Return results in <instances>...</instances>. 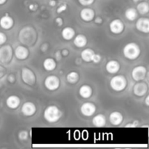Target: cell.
Here are the masks:
<instances>
[{
	"mask_svg": "<svg viewBox=\"0 0 149 149\" xmlns=\"http://www.w3.org/2000/svg\"><path fill=\"white\" fill-rule=\"evenodd\" d=\"M106 122V117L102 113H99V114L96 115L93 119V124L94 125V126L97 127H102L105 126Z\"/></svg>",
	"mask_w": 149,
	"mask_h": 149,
	"instance_id": "obj_21",
	"label": "cell"
},
{
	"mask_svg": "<svg viewBox=\"0 0 149 149\" xmlns=\"http://www.w3.org/2000/svg\"><path fill=\"white\" fill-rule=\"evenodd\" d=\"M146 103L147 106H149V96H147L146 98Z\"/></svg>",
	"mask_w": 149,
	"mask_h": 149,
	"instance_id": "obj_37",
	"label": "cell"
},
{
	"mask_svg": "<svg viewBox=\"0 0 149 149\" xmlns=\"http://www.w3.org/2000/svg\"><path fill=\"white\" fill-rule=\"evenodd\" d=\"M110 85L114 91L121 92L127 87V81L125 76L116 75L112 77L110 81Z\"/></svg>",
	"mask_w": 149,
	"mask_h": 149,
	"instance_id": "obj_3",
	"label": "cell"
},
{
	"mask_svg": "<svg viewBox=\"0 0 149 149\" xmlns=\"http://www.w3.org/2000/svg\"><path fill=\"white\" fill-rule=\"evenodd\" d=\"M13 57V49L8 45H4L0 48V61L3 63H9Z\"/></svg>",
	"mask_w": 149,
	"mask_h": 149,
	"instance_id": "obj_5",
	"label": "cell"
},
{
	"mask_svg": "<svg viewBox=\"0 0 149 149\" xmlns=\"http://www.w3.org/2000/svg\"><path fill=\"white\" fill-rule=\"evenodd\" d=\"M109 121L114 126L119 125L123 121V116L119 111H113L109 116Z\"/></svg>",
	"mask_w": 149,
	"mask_h": 149,
	"instance_id": "obj_17",
	"label": "cell"
},
{
	"mask_svg": "<svg viewBox=\"0 0 149 149\" xmlns=\"http://www.w3.org/2000/svg\"><path fill=\"white\" fill-rule=\"evenodd\" d=\"M137 126V124H135V125H134V124H128L127 125V127H135Z\"/></svg>",
	"mask_w": 149,
	"mask_h": 149,
	"instance_id": "obj_35",
	"label": "cell"
},
{
	"mask_svg": "<svg viewBox=\"0 0 149 149\" xmlns=\"http://www.w3.org/2000/svg\"><path fill=\"white\" fill-rule=\"evenodd\" d=\"M4 74V69L3 68L2 66H1V65H0V77H2Z\"/></svg>",
	"mask_w": 149,
	"mask_h": 149,
	"instance_id": "obj_34",
	"label": "cell"
},
{
	"mask_svg": "<svg viewBox=\"0 0 149 149\" xmlns=\"http://www.w3.org/2000/svg\"><path fill=\"white\" fill-rule=\"evenodd\" d=\"M63 53L64 55H66L67 54H68V52H67L66 49H64V50L63 51Z\"/></svg>",
	"mask_w": 149,
	"mask_h": 149,
	"instance_id": "obj_40",
	"label": "cell"
},
{
	"mask_svg": "<svg viewBox=\"0 0 149 149\" xmlns=\"http://www.w3.org/2000/svg\"><path fill=\"white\" fill-rule=\"evenodd\" d=\"M67 81L71 84H75L79 79V75L77 72L76 71H71L69 74H68L66 77Z\"/></svg>",
	"mask_w": 149,
	"mask_h": 149,
	"instance_id": "obj_27",
	"label": "cell"
},
{
	"mask_svg": "<svg viewBox=\"0 0 149 149\" xmlns=\"http://www.w3.org/2000/svg\"><path fill=\"white\" fill-rule=\"evenodd\" d=\"M66 9H67L66 4L63 3V4H62L61 6H60L59 7H58V10H57V13H62V12L65 11V10H66Z\"/></svg>",
	"mask_w": 149,
	"mask_h": 149,
	"instance_id": "obj_31",
	"label": "cell"
},
{
	"mask_svg": "<svg viewBox=\"0 0 149 149\" xmlns=\"http://www.w3.org/2000/svg\"><path fill=\"white\" fill-rule=\"evenodd\" d=\"M29 49L26 48V47L23 46V45H20L16 47L15 50V57L19 60H25L28 58L29 56Z\"/></svg>",
	"mask_w": 149,
	"mask_h": 149,
	"instance_id": "obj_13",
	"label": "cell"
},
{
	"mask_svg": "<svg viewBox=\"0 0 149 149\" xmlns=\"http://www.w3.org/2000/svg\"><path fill=\"white\" fill-rule=\"evenodd\" d=\"M80 17L85 22H90L95 17V11L91 8H84L80 13Z\"/></svg>",
	"mask_w": 149,
	"mask_h": 149,
	"instance_id": "obj_14",
	"label": "cell"
},
{
	"mask_svg": "<svg viewBox=\"0 0 149 149\" xmlns=\"http://www.w3.org/2000/svg\"><path fill=\"white\" fill-rule=\"evenodd\" d=\"M13 24H14V20L11 16L4 15L0 19V26L3 29L8 30L13 27Z\"/></svg>",
	"mask_w": 149,
	"mask_h": 149,
	"instance_id": "obj_16",
	"label": "cell"
},
{
	"mask_svg": "<svg viewBox=\"0 0 149 149\" xmlns=\"http://www.w3.org/2000/svg\"><path fill=\"white\" fill-rule=\"evenodd\" d=\"M7 41V36H6L5 33L0 32V45H4Z\"/></svg>",
	"mask_w": 149,
	"mask_h": 149,
	"instance_id": "obj_30",
	"label": "cell"
},
{
	"mask_svg": "<svg viewBox=\"0 0 149 149\" xmlns=\"http://www.w3.org/2000/svg\"><path fill=\"white\" fill-rule=\"evenodd\" d=\"M109 28L112 33L114 34H119L124 31L125 25H124L123 22L119 19H114L110 23Z\"/></svg>",
	"mask_w": 149,
	"mask_h": 149,
	"instance_id": "obj_8",
	"label": "cell"
},
{
	"mask_svg": "<svg viewBox=\"0 0 149 149\" xmlns=\"http://www.w3.org/2000/svg\"><path fill=\"white\" fill-rule=\"evenodd\" d=\"M45 86L47 90L54 91L60 86V79L58 77L54 75L49 76L45 80Z\"/></svg>",
	"mask_w": 149,
	"mask_h": 149,
	"instance_id": "obj_6",
	"label": "cell"
},
{
	"mask_svg": "<svg viewBox=\"0 0 149 149\" xmlns=\"http://www.w3.org/2000/svg\"><path fill=\"white\" fill-rule=\"evenodd\" d=\"M29 8H30L31 10H35V9H34V4H31L30 7H29Z\"/></svg>",
	"mask_w": 149,
	"mask_h": 149,
	"instance_id": "obj_38",
	"label": "cell"
},
{
	"mask_svg": "<svg viewBox=\"0 0 149 149\" xmlns=\"http://www.w3.org/2000/svg\"><path fill=\"white\" fill-rule=\"evenodd\" d=\"M28 132L26 131H21V132L19 133V138H20V140H23V141H25V140L28 139Z\"/></svg>",
	"mask_w": 149,
	"mask_h": 149,
	"instance_id": "obj_29",
	"label": "cell"
},
{
	"mask_svg": "<svg viewBox=\"0 0 149 149\" xmlns=\"http://www.w3.org/2000/svg\"><path fill=\"white\" fill-rule=\"evenodd\" d=\"M75 35V30L71 27H65L62 31V36L65 40H71Z\"/></svg>",
	"mask_w": 149,
	"mask_h": 149,
	"instance_id": "obj_22",
	"label": "cell"
},
{
	"mask_svg": "<svg viewBox=\"0 0 149 149\" xmlns=\"http://www.w3.org/2000/svg\"><path fill=\"white\" fill-rule=\"evenodd\" d=\"M36 106L34 105V103H31V102H26L23 103L21 108L22 113L26 116H33L36 113Z\"/></svg>",
	"mask_w": 149,
	"mask_h": 149,
	"instance_id": "obj_10",
	"label": "cell"
},
{
	"mask_svg": "<svg viewBox=\"0 0 149 149\" xmlns=\"http://www.w3.org/2000/svg\"><path fill=\"white\" fill-rule=\"evenodd\" d=\"M81 113L85 116H91L96 111V106L91 102H87L82 104L80 108Z\"/></svg>",
	"mask_w": 149,
	"mask_h": 149,
	"instance_id": "obj_9",
	"label": "cell"
},
{
	"mask_svg": "<svg viewBox=\"0 0 149 149\" xmlns=\"http://www.w3.org/2000/svg\"><path fill=\"white\" fill-rule=\"evenodd\" d=\"M100 61H101V57H100V55H98V54H95L93 62L95 63H97L100 62Z\"/></svg>",
	"mask_w": 149,
	"mask_h": 149,
	"instance_id": "obj_32",
	"label": "cell"
},
{
	"mask_svg": "<svg viewBox=\"0 0 149 149\" xmlns=\"http://www.w3.org/2000/svg\"><path fill=\"white\" fill-rule=\"evenodd\" d=\"M136 29L139 31L148 33L149 32V19L147 17H141L136 22Z\"/></svg>",
	"mask_w": 149,
	"mask_h": 149,
	"instance_id": "obj_12",
	"label": "cell"
},
{
	"mask_svg": "<svg viewBox=\"0 0 149 149\" xmlns=\"http://www.w3.org/2000/svg\"><path fill=\"white\" fill-rule=\"evenodd\" d=\"M79 95L83 98H89L93 94V89L87 84H84L79 88Z\"/></svg>",
	"mask_w": 149,
	"mask_h": 149,
	"instance_id": "obj_20",
	"label": "cell"
},
{
	"mask_svg": "<svg viewBox=\"0 0 149 149\" xmlns=\"http://www.w3.org/2000/svg\"><path fill=\"white\" fill-rule=\"evenodd\" d=\"M74 43L75 46H77V47H84L87 43V39L84 35L79 34L74 39Z\"/></svg>",
	"mask_w": 149,
	"mask_h": 149,
	"instance_id": "obj_23",
	"label": "cell"
},
{
	"mask_svg": "<svg viewBox=\"0 0 149 149\" xmlns=\"http://www.w3.org/2000/svg\"><path fill=\"white\" fill-rule=\"evenodd\" d=\"M123 54L129 60H135L141 54V49L138 45L135 42L127 44L123 49Z\"/></svg>",
	"mask_w": 149,
	"mask_h": 149,
	"instance_id": "obj_2",
	"label": "cell"
},
{
	"mask_svg": "<svg viewBox=\"0 0 149 149\" xmlns=\"http://www.w3.org/2000/svg\"><path fill=\"white\" fill-rule=\"evenodd\" d=\"M79 2L83 6H89L94 2L95 0H78Z\"/></svg>",
	"mask_w": 149,
	"mask_h": 149,
	"instance_id": "obj_28",
	"label": "cell"
},
{
	"mask_svg": "<svg viewBox=\"0 0 149 149\" xmlns=\"http://www.w3.org/2000/svg\"><path fill=\"white\" fill-rule=\"evenodd\" d=\"M146 74V68L143 65H138L135 67L132 71V77L136 81H142L144 79Z\"/></svg>",
	"mask_w": 149,
	"mask_h": 149,
	"instance_id": "obj_7",
	"label": "cell"
},
{
	"mask_svg": "<svg viewBox=\"0 0 149 149\" xmlns=\"http://www.w3.org/2000/svg\"><path fill=\"white\" fill-rule=\"evenodd\" d=\"M106 69L109 74H116L120 69V64L117 61L112 60L106 63Z\"/></svg>",
	"mask_w": 149,
	"mask_h": 149,
	"instance_id": "obj_15",
	"label": "cell"
},
{
	"mask_svg": "<svg viewBox=\"0 0 149 149\" xmlns=\"http://www.w3.org/2000/svg\"><path fill=\"white\" fill-rule=\"evenodd\" d=\"M20 103V99L17 95H10L6 100L7 107L11 109H15L19 106Z\"/></svg>",
	"mask_w": 149,
	"mask_h": 149,
	"instance_id": "obj_18",
	"label": "cell"
},
{
	"mask_svg": "<svg viewBox=\"0 0 149 149\" xmlns=\"http://www.w3.org/2000/svg\"><path fill=\"white\" fill-rule=\"evenodd\" d=\"M134 1H135V2H137V1H141V0H133Z\"/></svg>",
	"mask_w": 149,
	"mask_h": 149,
	"instance_id": "obj_41",
	"label": "cell"
},
{
	"mask_svg": "<svg viewBox=\"0 0 149 149\" xmlns=\"http://www.w3.org/2000/svg\"><path fill=\"white\" fill-rule=\"evenodd\" d=\"M136 10L138 11V13H139L141 15H145L146 13H148L149 11V5L148 2H146V1L140 2L137 5Z\"/></svg>",
	"mask_w": 149,
	"mask_h": 149,
	"instance_id": "obj_26",
	"label": "cell"
},
{
	"mask_svg": "<svg viewBox=\"0 0 149 149\" xmlns=\"http://www.w3.org/2000/svg\"><path fill=\"white\" fill-rule=\"evenodd\" d=\"M21 77L23 82L30 86L34 85L36 82V77L33 71L29 68L24 67L21 71Z\"/></svg>",
	"mask_w": 149,
	"mask_h": 149,
	"instance_id": "obj_4",
	"label": "cell"
},
{
	"mask_svg": "<svg viewBox=\"0 0 149 149\" xmlns=\"http://www.w3.org/2000/svg\"><path fill=\"white\" fill-rule=\"evenodd\" d=\"M6 1H7V0H0V5H1V4H4Z\"/></svg>",
	"mask_w": 149,
	"mask_h": 149,
	"instance_id": "obj_39",
	"label": "cell"
},
{
	"mask_svg": "<svg viewBox=\"0 0 149 149\" xmlns=\"http://www.w3.org/2000/svg\"><path fill=\"white\" fill-rule=\"evenodd\" d=\"M95 54L96 53L93 49L87 48L81 52V56L83 61H84L85 62H91V61H93Z\"/></svg>",
	"mask_w": 149,
	"mask_h": 149,
	"instance_id": "obj_19",
	"label": "cell"
},
{
	"mask_svg": "<svg viewBox=\"0 0 149 149\" xmlns=\"http://www.w3.org/2000/svg\"><path fill=\"white\" fill-rule=\"evenodd\" d=\"M55 4H56V2H55V1H54V0H52V1H49V5L52 6V7H53V6H55Z\"/></svg>",
	"mask_w": 149,
	"mask_h": 149,
	"instance_id": "obj_36",
	"label": "cell"
},
{
	"mask_svg": "<svg viewBox=\"0 0 149 149\" xmlns=\"http://www.w3.org/2000/svg\"><path fill=\"white\" fill-rule=\"evenodd\" d=\"M56 65H57V63L53 58H48L44 61L43 66L46 71H53V70L56 68Z\"/></svg>",
	"mask_w": 149,
	"mask_h": 149,
	"instance_id": "obj_24",
	"label": "cell"
},
{
	"mask_svg": "<svg viewBox=\"0 0 149 149\" xmlns=\"http://www.w3.org/2000/svg\"><path fill=\"white\" fill-rule=\"evenodd\" d=\"M148 91V86L145 82L139 81L137 84H135L133 88V93L135 95L138 97H142Z\"/></svg>",
	"mask_w": 149,
	"mask_h": 149,
	"instance_id": "obj_11",
	"label": "cell"
},
{
	"mask_svg": "<svg viewBox=\"0 0 149 149\" xmlns=\"http://www.w3.org/2000/svg\"><path fill=\"white\" fill-rule=\"evenodd\" d=\"M62 116V113L56 106H49L44 111V117L49 123L57 122Z\"/></svg>",
	"mask_w": 149,
	"mask_h": 149,
	"instance_id": "obj_1",
	"label": "cell"
},
{
	"mask_svg": "<svg viewBox=\"0 0 149 149\" xmlns=\"http://www.w3.org/2000/svg\"><path fill=\"white\" fill-rule=\"evenodd\" d=\"M55 21H56V23H58V26H61V25L63 24V20L61 18H60V17L57 18L56 20H55Z\"/></svg>",
	"mask_w": 149,
	"mask_h": 149,
	"instance_id": "obj_33",
	"label": "cell"
},
{
	"mask_svg": "<svg viewBox=\"0 0 149 149\" xmlns=\"http://www.w3.org/2000/svg\"><path fill=\"white\" fill-rule=\"evenodd\" d=\"M125 15L127 20L133 21V20H136L137 17H138V11H137L136 9L130 7V8H128L127 10H126Z\"/></svg>",
	"mask_w": 149,
	"mask_h": 149,
	"instance_id": "obj_25",
	"label": "cell"
}]
</instances>
